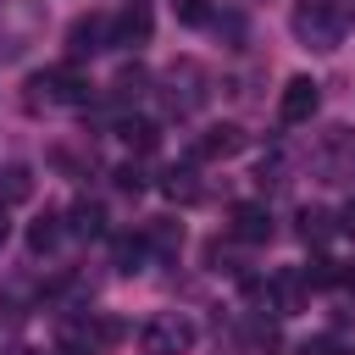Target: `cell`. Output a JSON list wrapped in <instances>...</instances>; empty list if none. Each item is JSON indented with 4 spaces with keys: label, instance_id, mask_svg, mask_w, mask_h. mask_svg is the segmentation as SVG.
<instances>
[{
    "label": "cell",
    "instance_id": "6da1fadb",
    "mask_svg": "<svg viewBox=\"0 0 355 355\" xmlns=\"http://www.w3.org/2000/svg\"><path fill=\"white\" fill-rule=\"evenodd\" d=\"M344 22H349V11L333 6V0H305V6L294 11V33H300L311 50H333V44L344 39Z\"/></svg>",
    "mask_w": 355,
    "mask_h": 355
},
{
    "label": "cell",
    "instance_id": "7a4b0ae2",
    "mask_svg": "<svg viewBox=\"0 0 355 355\" xmlns=\"http://www.w3.org/2000/svg\"><path fill=\"white\" fill-rule=\"evenodd\" d=\"M89 100V78L78 67H50L28 78V105H83Z\"/></svg>",
    "mask_w": 355,
    "mask_h": 355
},
{
    "label": "cell",
    "instance_id": "3957f363",
    "mask_svg": "<svg viewBox=\"0 0 355 355\" xmlns=\"http://www.w3.org/2000/svg\"><path fill=\"white\" fill-rule=\"evenodd\" d=\"M189 344H194V322L178 316V311L144 322V333H139V349H144V355H183Z\"/></svg>",
    "mask_w": 355,
    "mask_h": 355
},
{
    "label": "cell",
    "instance_id": "277c9868",
    "mask_svg": "<svg viewBox=\"0 0 355 355\" xmlns=\"http://www.w3.org/2000/svg\"><path fill=\"white\" fill-rule=\"evenodd\" d=\"M305 294H311L305 272H300V266H283V272H272V283H266V311H272V316H294V311H305Z\"/></svg>",
    "mask_w": 355,
    "mask_h": 355
},
{
    "label": "cell",
    "instance_id": "5b68a950",
    "mask_svg": "<svg viewBox=\"0 0 355 355\" xmlns=\"http://www.w3.org/2000/svg\"><path fill=\"white\" fill-rule=\"evenodd\" d=\"M116 44V33H111V17H100V11H89V17H78L72 28H67V50L83 61V55H100V50H111Z\"/></svg>",
    "mask_w": 355,
    "mask_h": 355
},
{
    "label": "cell",
    "instance_id": "8992f818",
    "mask_svg": "<svg viewBox=\"0 0 355 355\" xmlns=\"http://www.w3.org/2000/svg\"><path fill=\"white\" fill-rule=\"evenodd\" d=\"M316 100H322L316 78H288L283 94H277V116H283V122H311V116H316Z\"/></svg>",
    "mask_w": 355,
    "mask_h": 355
},
{
    "label": "cell",
    "instance_id": "52a82bcc",
    "mask_svg": "<svg viewBox=\"0 0 355 355\" xmlns=\"http://www.w3.org/2000/svg\"><path fill=\"white\" fill-rule=\"evenodd\" d=\"M227 233H233L239 244H266V239H272V216H266V205H233Z\"/></svg>",
    "mask_w": 355,
    "mask_h": 355
},
{
    "label": "cell",
    "instance_id": "ba28073f",
    "mask_svg": "<svg viewBox=\"0 0 355 355\" xmlns=\"http://www.w3.org/2000/svg\"><path fill=\"white\" fill-rule=\"evenodd\" d=\"M111 33H116V44H144V39H150V6H144V0L122 6V11L111 17Z\"/></svg>",
    "mask_w": 355,
    "mask_h": 355
},
{
    "label": "cell",
    "instance_id": "9c48e42d",
    "mask_svg": "<svg viewBox=\"0 0 355 355\" xmlns=\"http://www.w3.org/2000/svg\"><path fill=\"white\" fill-rule=\"evenodd\" d=\"M233 150H244V128H233V122L205 128V139L194 144V155H200V161H222V155H233Z\"/></svg>",
    "mask_w": 355,
    "mask_h": 355
},
{
    "label": "cell",
    "instance_id": "30bf717a",
    "mask_svg": "<svg viewBox=\"0 0 355 355\" xmlns=\"http://www.w3.org/2000/svg\"><path fill=\"white\" fill-rule=\"evenodd\" d=\"M239 349H244V355H272V349H277V327L255 311V316L239 327Z\"/></svg>",
    "mask_w": 355,
    "mask_h": 355
},
{
    "label": "cell",
    "instance_id": "8fae6325",
    "mask_svg": "<svg viewBox=\"0 0 355 355\" xmlns=\"http://www.w3.org/2000/svg\"><path fill=\"white\" fill-rule=\"evenodd\" d=\"M55 239H61V216H55V211H44V216L28 227V250H33V255H44V250H55Z\"/></svg>",
    "mask_w": 355,
    "mask_h": 355
},
{
    "label": "cell",
    "instance_id": "7c38bea8",
    "mask_svg": "<svg viewBox=\"0 0 355 355\" xmlns=\"http://www.w3.org/2000/svg\"><path fill=\"white\" fill-rule=\"evenodd\" d=\"M144 244H150L155 255H172V250L183 244V227H178V222H150V227H144Z\"/></svg>",
    "mask_w": 355,
    "mask_h": 355
},
{
    "label": "cell",
    "instance_id": "4fadbf2b",
    "mask_svg": "<svg viewBox=\"0 0 355 355\" xmlns=\"http://www.w3.org/2000/svg\"><path fill=\"white\" fill-rule=\"evenodd\" d=\"M161 189H166L172 200H183V205H189V200H200V183H194V172H189V166H172V172L161 178Z\"/></svg>",
    "mask_w": 355,
    "mask_h": 355
},
{
    "label": "cell",
    "instance_id": "5bb4252c",
    "mask_svg": "<svg viewBox=\"0 0 355 355\" xmlns=\"http://www.w3.org/2000/svg\"><path fill=\"white\" fill-rule=\"evenodd\" d=\"M305 283H311V288H333V283H344V272H338L333 255H316V261L305 266Z\"/></svg>",
    "mask_w": 355,
    "mask_h": 355
},
{
    "label": "cell",
    "instance_id": "9a60e30c",
    "mask_svg": "<svg viewBox=\"0 0 355 355\" xmlns=\"http://www.w3.org/2000/svg\"><path fill=\"white\" fill-rule=\"evenodd\" d=\"M300 233H305L311 244H322V239L333 233V216H327V211H316V205H305V211H300Z\"/></svg>",
    "mask_w": 355,
    "mask_h": 355
},
{
    "label": "cell",
    "instance_id": "2e32d148",
    "mask_svg": "<svg viewBox=\"0 0 355 355\" xmlns=\"http://www.w3.org/2000/svg\"><path fill=\"white\" fill-rule=\"evenodd\" d=\"M122 139H128L133 150H155V122H144V116H128V122H122Z\"/></svg>",
    "mask_w": 355,
    "mask_h": 355
},
{
    "label": "cell",
    "instance_id": "e0dca14e",
    "mask_svg": "<svg viewBox=\"0 0 355 355\" xmlns=\"http://www.w3.org/2000/svg\"><path fill=\"white\" fill-rule=\"evenodd\" d=\"M144 250H150L144 239H116V266H122V272H139V261H144Z\"/></svg>",
    "mask_w": 355,
    "mask_h": 355
},
{
    "label": "cell",
    "instance_id": "ac0fdd59",
    "mask_svg": "<svg viewBox=\"0 0 355 355\" xmlns=\"http://www.w3.org/2000/svg\"><path fill=\"white\" fill-rule=\"evenodd\" d=\"M100 222H105V216H100V205H89V200L72 211V233H100Z\"/></svg>",
    "mask_w": 355,
    "mask_h": 355
},
{
    "label": "cell",
    "instance_id": "d6986e66",
    "mask_svg": "<svg viewBox=\"0 0 355 355\" xmlns=\"http://www.w3.org/2000/svg\"><path fill=\"white\" fill-rule=\"evenodd\" d=\"M6 200H28V172L22 166H6Z\"/></svg>",
    "mask_w": 355,
    "mask_h": 355
},
{
    "label": "cell",
    "instance_id": "ffe728a7",
    "mask_svg": "<svg viewBox=\"0 0 355 355\" xmlns=\"http://www.w3.org/2000/svg\"><path fill=\"white\" fill-rule=\"evenodd\" d=\"M205 17H211V6H205V0H178V22H194V28H200Z\"/></svg>",
    "mask_w": 355,
    "mask_h": 355
},
{
    "label": "cell",
    "instance_id": "44dd1931",
    "mask_svg": "<svg viewBox=\"0 0 355 355\" xmlns=\"http://www.w3.org/2000/svg\"><path fill=\"white\" fill-rule=\"evenodd\" d=\"M300 355H344V344L322 333V338H305V344H300Z\"/></svg>",
    "mask_w": 355,
    "mask_h": 355
},
{
    "label": "cell",
    "instance_id": "7402d4cb",
    "mask_svg": "<svg viewBox=\"0 0 355 355\" xmlns=\"http://www.w3.org/2000/svg\"><path fill=\"white\" fill-rule=\"evenodd\" d=\"M116 183H122L128 194H139V189H144V172H139V166H122V172H116Z\"/></svg>",
    "mask_w": 355,
    "mask_h": 355
},
{
    "label": "cell",
    "instance_id": "603a6c76",
    "mask_svg": "<svg viewBox=\"0 0 355 355\" xmlns=\"http://www.w3.org/2000/svg\"><path fill=\"white\" fill-rule=\"evenodd\" d=\"M55 355H94V344H78V338H67V344H61Z\"/></svg>",
    "mask_w": 355,
    "mask_h": 355
},
{
    "label": "cell",
    "instance_id": "cb8c5ba5",
    "mask_svg": "<svg viewBox=\"0 0 355 355\" xmlns=\"http://www.w3.org/2000/svg\"><path fill=\"white\" fill-rule=\"evenodd\" d=\"M338 227H344V233H349V239H355V200H349V205H344V211H338Z\"/></svg>",
    "mask_w": 355,
    "mask_h": 355
},
{
    "label": "cell",
    "instance_id": "d4e9b609",
    "mask_svg": "<svg viewBox=\"0 0 355 355\" xmlns=\"http://www.w3.org/2000/svg\"><path fill=\"white\" fill-rule=\"evenodd\" d=\"M0 239H6V211H0Z\"/></svg>",
    "mask_w": 355,
    "mask_h": 355
}]
</instances>
